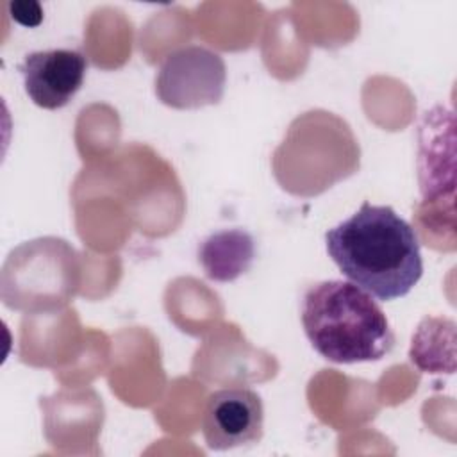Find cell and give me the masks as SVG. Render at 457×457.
I'll return each mask as SVG.
<instances>
[{
  "label": "cell",
  "instance_id": "8992f818",
  "mask_svg": "<svg viewBox=\"0 0 457 457\" xmlns=\"http://www.w3.org/2000/svg\"><path fill=\"white\" fill-rule=\"evenodd\" d=\"M29 98L41 109L64 107L82 87L87 61L71 48L39 50L25 55L18 66Z\"/></svg>",
  "mask_w": 457,
  "mask_h": 457
},
{
  "label": "cell",
  "instance_id": "277c9868",
  "mask_svg": "<svg viewBox=\"0 0 457 457\" xmlns=\"http://www.w3.org/2000/svg\"><path fill=\"white\" fill-rule=\"evenodd\" d=\"M227 68L220 54L189 45L166 55L157 77V98L173 109H198L223 98Z\"/></svg>",
  "mask_w": 457,
  "mask_h": 457
},
{
  "label": "cell",
  "instance_id": "5b68a950",
  "mask_svg": "<svg viewBox=\"0 0 457 457\" xmlns=\"http://www.w3.org/2000/svg\"><path fill=\"white\" fill-rule=\"evenodd\" d=\"M262 400L252 389H218L205 400L202 434L212 450H230L259 441L262 437Z\"/></svg>",
  "mask_w": 457,
  "mask_h": 457
},
{
  "label": "cell",
  "instance_id": "52a82bcc",
  "mask_svg": "<svg viewBox=\"0 0 457 457\" xmlns=\"http://www.w3.org/2000/svg\"><path fill=\"white\" fill-rule=\"evenodd\" d=\"M255 257V241L243 228L211 234L198 246V261L211 280L230 282L248 271Z\"/></svg>",
  "mask_w": 457,
  "mask_h": 457
},
{
  "label": "cell",
  "instance_id": "7a4b0ae2",
  "mask_svg": "<svg viewBox=\"0 0 457 457\" xmlns=\"http://www.w3.org/2000/svg\"><path fill=\"white\" fill-rule=\"evenodd\" d=\"M302 325L312 348L336 364L378 361L395 345L378 303L352 282L312 284L302 298Z\"/></svg>",
  "mask_w": 457,
  "mask_h": 457
},
{
  "label": "cell",
  "instance_id": "3957f363",
  "mask_svg": "<svg viewBox=\"0 0 457 457\" xmlns=\"http://www.w3.org/2000/svg\"><path fill=\"white\" fill-rule=\"evenodd\" d=\"M79 284V253L59 237H37L20 245L2 268L4 303L29 314L62 309L75 298Z\"/></svg>",
  "mask_w": 457,
  "mask_h": 457
},
{
  "label": "cell",
  "instance_id": "6da1fadb",
  "mask_svg": "<svg viewBox=\"0 0 457 457\" xmlns=\"http://www.w3.org/2000/svg\"><path fill=\"white\" fill-rule=\"evenodd\" d=\"M325 246L352 284L384 302L405 296L423 275L418 236L389 205L364 202L327 230Z\"/></svg>",
  "mask_w": 457,
  "mask_h": 457
},
{
  "label": "cell",
  "instance_id": "ba28073f",
  "mask_svg": "<svg viewBox=\"0 0 457 457\" xmlns=\"http://www.w3.org/2000/svg\"><path fill=\"white\" fill-rule=\"evenodd\" d=\"M9 7L12 18L25 27H36L43 20V9L37 2H14Z\"/></svg>",
  "mask_w": 457,
  "mask_h": 457
}]
</instances>
